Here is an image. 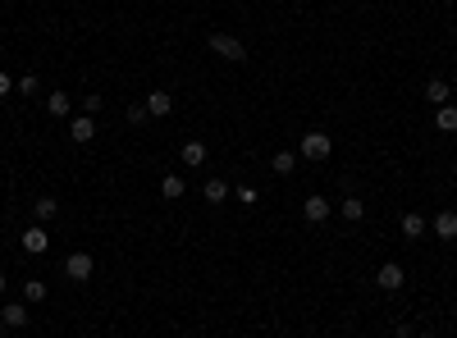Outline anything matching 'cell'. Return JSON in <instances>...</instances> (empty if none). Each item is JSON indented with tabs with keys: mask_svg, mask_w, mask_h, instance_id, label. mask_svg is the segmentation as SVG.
Masks as SVG:
<instances>
[{
	"mask_svg": "<svg viewBox=\"0 0 457 338\" xmlns=\"http://www.w3.org/2000/svg\"><path fill=\"white\" fill-rule=\"evenodd\" d=\"M421 338H439V334H421Z\"/></svg>",
	"mask_w": 457,
	"mask_h": 338,
	"instance_id": "27",
	"label": "cell"
},
{
	"mask_svg": "<svg viewBox=\"0 0 457 338\" xmlns=\"http://www.w3.org/2000/svg\"><path fill=\"white\" fill-rule=\"evenodd\" d=\"M128 124L138 128V124H147V105H128Z\"/></svg>",
	"mask_w": 457,
	"mask_h": 338,
	"instance_id": "24",
	"label": "cell"
},
{
	"mask_svg": "<svg viewBox=\"0 0 457 338\" xmlns=\"http://www.w3.org/2000/svg\"><path fill=\"white\" fill-rule=\"evenodd\" d=\"M302 215H306V224H325V219L334 215V206H329L325 196H306V201H302Z\"/></svg>",
	"mask_w": 457,
	"mask_h": 338,
	"instance_id": "5",
	"label": "cell"
},
{
	"mask_svg": "<svg viewBox=\"0 0 457 338\" xmlns=\"http://www.w3.org/2000/svg\"><path fill=\"white\" fill-rule=\"evenodd\" d=\"M101 105H106V96H83V115H97Z\"/></svg>",
	"mask_w": 457,
	"mask_h": 338,
	"instance_id": "23",
	"label": "cell"
},
{
	"mask_svg": "<svg viewBox=\"0 0 457 338\" xmlns=\"http://www.w3.org/2000/svg\"><path fill=\"white\" fill-rule=\"evenodd\" d=\"M201 196H206L210 206H219V201H228V183H224V178H206V187H201Z\"/></svg>",
	"mask_w": 457,
	"mask_h": 338,
	"instance_id": "16",
	"label": "cell"
},
{
	"mask_svg": "<svg viewBox=\"0 0 457 338\" xmlns=\"http://www.w3.org/2000/svg\"><path fill=\"white\" fill-rule=\"evenodd\" d=\"M69 137H74L78 146H88L92 137H97V124H92V115H78V119H69Z\"/></svg>",
	"mask_w": 457,
	"mask_h": 338,
	"instance_id": "8",
	"label": "cell"
},
{
	"mask_svg": "<svg viewBox=\"0 0 457 338\" xmlns=\"http://www.w3.org/2000/svg\"><path fill=\"white\" fill-rule=\"evenodd\" d=\"M23 251H28V256H42V251L46 247H51V238H46V229H42V224H33V229H23Z\"/></svg>",
	"mask_w": 457,
	"mask_h": 338,
	"instance_id": "6",
	"label": "cell"
},
{
	"mask_svg": "<svg viewBox=\"0 0 457 338\" xmlns=\"http://www.w3.org/2000/svg\"><path fill=\"white\" fill-rule=\"evenodd\" d=\"M183 192H188L183 174H165V178H160V196H165V201H178Z\"/></svg>",
	"mask_w": 457,
	"mask_h": 338,
	"instance_id": "13",
	"label": "cell"
},
{
	"mask_svg": "<svg viewBox=\"0 0 457 338\" xmlns=\"http://www.w3.org/2000/svg\"><path fill=\"white\" fill-rule=\"evenodd\" d=\"M338 215H343V219H352V224H357V219L366 215V201H361V196H343V201H338Z\"/></svg>",
	"mask_w": 457,
	"mask_h": 338,
	"instance_id": "17",
	"label": "cell"
},
{
	"mask_svg": "<svg viewBox=\"0 0 457 338\" xmlns=\"http://www.w3.org/2000/svg\"><path fill=\"white\" fill-rule=\"evenodd\" d=\"M55 210H60V201H55V196H37V206H33L37 224H46V219H55Z\"/></svg>",
	"mask_w": 457,
	"mask_h": 338,
	"instance_id": "18",
	"label": "cell"
},
{
	"mask_svg": "<svg viewBox=\"0 0 457 338\" xmlns=\"http://www.w3.org/2000/svg\"><path fill=\"white\" fill-rule=\"evenodd\" d=\"M430 229H435L444 242H457V210H439V215L430 219Z\"/></svg>",
	"mask_w": 457,
	"mask_h": 338,
	"instance_id": "7",
	"label": "cell"
},
{
	"mask_svg": "<svg viewBox=\"0 0 457 338\" xmlns=\"http://www.w3.org/2000/svg\"><path fill=\"white\" fill-rule=\"evenodd\" d=\"M142 105H147V115H156V119H165V115L174 110V96H169V92H151V96L142 101Z\"/></svg>",
	"mask_w": 457,
	"mask_h": 338,
	"instance_id": "10",
	"label": "cell"
},
{
	"mask_svg": "<svg viewBox=\"0 0 457 338\" xmlns=\"http://www.w3.org/2000/svg\"><path fill=\"white\" fill-rule=\"evenodd\" d=\"M10 92H14V78L5 74V69H0V96H10Z\"/></svg>",
	"mask_w": 457,
	"mask_h": 338,
	"instance_id": "25",
	"label": "cell"
},
{
	"mask_svg": "<svg viewBox=\"0 0 457 338\" xmlns=\"http://www.w3.org/2000/svg\"><path fill=\"white\" fill-rule=\"evenodd\" d=\"M65 274L74 279V284H88L92 274H97V261H92L88 251H69V256H65Z\"/></svg>",
	"mask_w": 457,
	"mask_h": 338,
	"instance_id": "3",
	"label": "cell"
},
{
	"mask_svg": "<svg viewBox=\"0 0 457 338\" xmlns=\"http://www.w3.org/2000/svg\"><path fill=\"white\" fill-rule=\"evenodd\" d=\"M178 155H183V164H192V169H197V164H206V142L188 137V142H183V151H178Z\"/></svg>",
	"mask_w": 457,
	"mask_h": 338,
	"instance_id": "14",
	"label": "cell"
},
{
	"mask_svg": "<svg viewBox=\"0 0 457 338\" xmlns=\"http://www.w3.org/2000/svg\"><path fill=\"white\" fill-rule=\"evenodd\" d=\"M270 169H274L279 178H288V174L297 169V151H274V155H270Z\"/></svg>",
	"mask_w": 457,
	"mask_h": 338,
	"instance_id": "12",
	"label": "cell"
},
{
	"mask_svg": "<svg viewBox=\"0 0 457 338\" xmlns=\"http://www.w3.org/2000/svg\"><path fill=\"white\" fill-rule=\"evenodd\" d=\"M0 293H5V274H0Z\"/></svg>",
	"mask_w": 457,
	"mask_h": 338,
	"instance_id": "26",
	"label": "cell"
},
{
	"mask_svg": "<svg viewBox=\"0 0 457 338\" xmlns=\"http://www.w3.org/2000/svg\"><path fill=\"white\" fill-rule=\"evenodd\" d=\"M14 87H19L23 96H37V92H42V83H37V78L28 74V78H19V83H14Z\"/></svg>",
	"mask_w": 457,
	"mask_h": 338,
	"instance_id": "22",
	"label": "cell"
},
{
	"mask_svg": "<svg viewBox=\"0 0 457 338\" xmlns=\"http://www.w3.org/2000/svg\"><path fill=\"white\" fill-rule=\"evenodd\" d=\"M435 128L439 133H457V105H453V101L435 110Z\"/></svg>",
	"mask_w": 457,
	"mask_h": 338,
	"instance_id": "15",
	"label": "cell"
},
{
	"mask_svg": "<svg viewBox=\"0 0 457 338\" xmlns=\"http://www.w3.org/2000/svg\"><path fill=\"white\" fill-rule=\"evenodd\" d=\"M448 96H453V87H448L444 78H430V83H425V101H430V105H448Z\"/></svg>",
	"mask_w": 457,
	"mask_h": 338,
	"instance_id": "11",
	"label": "cell"
},
{
	"mask_svg": "<svg viewBox=\"0 0 457 338\" xmlns=\"http://www.w3.org/2000/svg\"><path fill=\"white\" fill-rule=\"evenodd\" d=\"M425 229H430V224H425V219L416 215V210H407V215H403V233H407V238H421Z\"/></svg>",
	"mask_w": 457,
	"mask_h": 338,
	"instance_id": "21",
	"label": "cell"
},
{
	"mask_svg": "<svg viewBox=\"0 0 457 338\" xmlns=\"http://www.w3.org/2000/svg\"><path fill=\"white\" fill-rule=\"evenodd\" d=\"M46 110H51V115H60V119H65L69 110H74V101H69L65 92H51V96H46Z\"/></svg>",
	"mask_w": 457,
	"mask_h": 338,
	"instance_id": "19",
	"label": "cell"
},
{
	"mask_svg": "<svg viewBox=\"0 0 457 338\" xmlns=\"http://www.w3.org/2000/svg\"><path fill=\"white\" fill-rule=\"evenodd\" d=\"M0 325H5V329H23V325H28V302H10L5 311H0Z\"/></svg>",
	"mask_w": 457,
	"mask_h": 338,
	"instance_id": "9",
	"label": "cell"
},
{
	"mask_svg": "<svg viewBox=\"0 0 457 338\" xmlns=\"http://www.w3.org/2000/svg\"><path fill=\"white\" fill-rule=\"evenodd\" d=\"M329 151H334V137L329 133H302V160H329Z\"/></svg>",
	"mask_w": 457,
	"mask_h": 338,
	"instance_id": "2",
	"label": "cell"
},
{
	"mask_svg": "<svg viewBox=\"0 0 457 338\" xmlns=\"http://www.w3.org/2000/svg\"><path fill=\"white\" fill-rule=\"evenodd\" d=\"M210 51H215L219 60H228V65H247V46H242L233 33H210Z\"/></svg>",
	"mask_w": 457,
	"mask_h": 338,
	"instance_id": "1",
	"label": "cell"
},
{
	"mask_svg": "<svg viewBox=\"0 0 457 338\" xmlns=\"http://www.w3.org/2000/svg\"><path fill=\"white\" fill-rule=\"evenodd\" d=\"M375 284H380V288H384V293H398V288H403V284H407V274H403V265H398V261H384V265H380V270H375Z\"/></svg>",
	"mask_w": 457,
	"mask_h": 338,
	"instance_id": "4",
	"label": "cell"
},
{
	"mask_svg": "<svg viewBox=\"0 0 457 338\" xmlns=\"http://www.w3.org/2000/svg\"><path fill=\"white\" fill-rule=\"evenodd\" d=\"M23 302H28V306L46 302V279H28V284H23Z\"/></svg>",
	"mask_w": 457,
	"mask_h": 338,
	"instance_id": "20",
	"label": "cell"
}]
</instances>
